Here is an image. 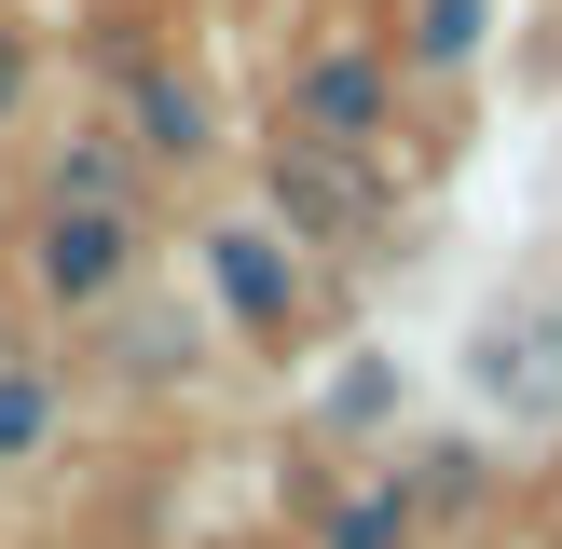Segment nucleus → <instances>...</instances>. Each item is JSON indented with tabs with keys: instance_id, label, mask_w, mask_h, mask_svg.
Instances as JSON below:
<instances>
[{
	"instance_id": "0eeeda50",
	"label": "nucleus",
	"mask_w": 562,
	"mask_h": 549,
	"mask_svg": "<svg viewBox=\"0 0 562 549\" xmlns=\"http://www.w3.org/2000/svg\"><path fill=\"white\" fill-rule=\"evenodd\" d=\"M412 55H426V69H467V55H481V0H426Z\"/></svg>"
},
{
	"instance_id": "1a4fd4ad",
	"label": "nucleus",
	"mask_w": 562,
	"mask_h": 549,
	"mask_svg": "<svg viewBox=\"0 0 562 549\" xmlns=\"http://www.w3.org/2000/svg\"><path fill=\"white\" fill-rule=\"evenodd\" d=\"M398 536H412V508H398V494H357V508L329 522V549H398Z\"/></svg>"
},
{
	"instance_id": "20e7f679",
	"label": "nucleus",
	"mask_w": 562,
	"mask_h": 549,
	"mask_svg": "<svg viewBox=\"0 0 562 549\" xmlns=\"http://www.w3.org/2000/svg\"><path fill=\"white\" fill-rule=\"evenodd\" d=\"M206 274H220V302H234L247 329H289L302 316V274H289V247H274L261 220H220V234H206Z\"/></svg>"
},
{
	"instance_id": "7ed1b4c3",
	"label": "nucleus",
	"mask_w": 562,
	"mask_h": 549,
	"mask_svg": "<svg viewBox=\"0 0 562 549\" xmlns=\"http://www.w3.org/2000/svg\"><path fill=\"white\" fill-rule=\"evenodd\" d=\"M289 124L302 137H344V152H384V69L357 42H316L289 69Z\"/></svg>"
},
{
	"instance_id": "f257e3e1",
	"label": "nucleus",
	"mask_w": 562,
	"mask_h": 549,
	"mask_svg": "<svg viewBox=\"0 0 562 549\" xmlns=\"http://www.w3.org/2000/svg\"><path fill=\"white\" fill-rule=\"evenodd\" d=\"M274 220H289V234H316V247H371L384 234V179H371V152H344V137H274Z\"/></svg>"
},
{
	"instance_id": "39448f33",
	"label": "nucleus",
	"mask_w": 562,
	"mask_h": 549,
	"mask_svg": "<svg viewBox=\"0 0 562 549\" xmlns=\"http://www.w3.org/2000/svg\"><path fill=\"white\" fill-rule=\"evenodd\" d=\"M137 152L192 165V152H206V97H192V82H137Z\"/></svg>"
},
{
	"instance_id": "9b49d317",
	"label": "nucleus",
	"mask_w": 562,
	"mask_h": 549,
	"mask_svg": "<svg viewBox=\"0 0 562 549\" xmlns=\"http://www.w3.org/2000/svg\"><path fill=\"white\" fill-rule=\"evenodd\" d=\"M14 97H27V42L0 27V124H14Z\"/></svg>"
},
{
	"instance_id": "6e6552de",
	"label": "nucleus",
	"mask_w": 562,
	"mask_h": 549,
	"mask_svg": "<svg viewBox=\"0 0 562 549\" xmlns=\"http://www.w3.org/2000/svg\"><path fill=\"white\" fill-rule=\"evenodd\" d=\"M124 371H137V384L192 371V329H179V316H137V329H124Z\"/></svg>"
},
{
	"instance_id": "f03ea898",
	"label": "nucleus",
	"mask_w": 562,
	"mask_h": 549,
	"mask_svg": "<svg viewBox=\"0 0 562 549\" xmlns=\"http://www.w3.org/2000/svg\"><path fill=\"white\" fill-rule=\"evenodd\" d=\"M124 247H137V220H124V206H82V192H55V206H42V247H27V274H42L55 302H110V289H124Z\"/></svg>"
},
{
	"instance_id": "9d476101",
	"label": "nucleus",
	"mask_w": 562,
	"mask_h": 549,
	"mask_svg": "<svg viewBox=\"0 0 562 549\" xmlns=\"http://www.w3.org/2000/svg\"><path fill=\"white\" fill-rule=\"evenodd\" d=\"M55 192H82V206H124V165L82 137V152H55Z\"/></svg>"
},
{
	"instance_id": "f8f14e48",
	"label": "nucleus",
	"mask_w": 562,
	"mask_h": 549,
	"mask_svg": "<svg viewBox=\"0 0 562 549\" xmlns=\"http://www.w3.org/2000/svg\"><path fill=\"white\" fill-rule=\"evenodd\" d=\"M0 357H14V344H0Z\"/></svg>"
},
{
	"instance_id": "423d86ee",
	"label": "nucleus",
	"mask_w": 562,
	"mask_h": 549,
	"mask_svg": "<svg viewBox=\"0 0 562 549\" xmlns=\"http://www.w3.org/2000/svg\"><path fill=\"white\" fill-rule=\"evenodd\" d=\"M42 439H55V384L0 357V467H14V453H42Z\"/></svg>"
}]
</instances>
